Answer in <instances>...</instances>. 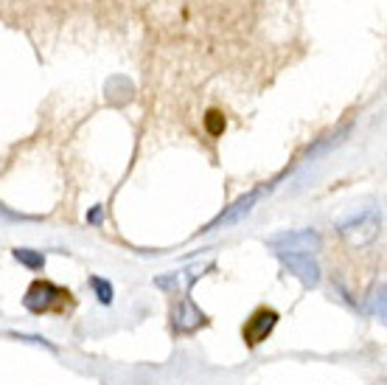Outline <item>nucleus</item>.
I'll return each instance as SVG.
<instances>
[{
  "instance_id": "nucleus-5",
  "label": "nucleus",
  "mask_w": 387,
  "mask_h": 385,
  "mask_svg": "<svg viewBox=\"0 0 387 385\" xmlns=\"http://www.w3.org/2000/svg\"><path fill=\"white\" fill-rule=\"evenodd\" d=\"M205 312L185 295L177 306H174V312H171V326H174V332L177 334H191V332H196L199 326H205Z\"/></svg>"
},
{
  "instance_id": "nucleus-6",
  "label": "nucleus",
  "mask_w": 387,
  "mask_h": 385,
  "mask_svg": "<svg viewBox=\"0 0 387 385\" xmlns=\"http://www.w3.org/2000/svg\"><path fill=\"white\" fill-rule=\"evenodd\" d=\"M261 194H264V191H261V188H255V191H250V194L238 197V200H236V202H233V205H230L224 214H219V216H216V219H213V222H210L205 230H219V228L236 225L238 219H244V216H247V214L255 208V202L261 200Z\"/></svg>"
},
{
  "instance_id": "nucleus-9",
  "label": "nucleus",
  "mask_w": 387,
  "mask_h": 385,
  "mask_svg": "<svg viewBox=\"0 0 387 385\" xmlns=\"http://www.w3.org/2000/svg\"><path fill=\"white\" fill-rule=\"evenodd\" d=\"M205 126H208L210 135H219V132L224 129V115H222L219 110H208V115H205Z\"/></svg>"
},
{
  "instance_id": "nucleus-8",
  "label": "nucleus",
  "mask_w": 387,
  "mask_h": 385,
  "mask_svg": "<svg viewBox=\"0 0 387 385\" xmlns=\"http://www.w3.org/2000/svg\"><path fill=\"white\" fill-rule=\"evenodd\" d=\"M90 287L95 289L98 304H104V306L112 304V284H109L107 278H101V275H90Z\"/></svg>"
},
{
  "instance_id": "nucleus-1",
  "label": "nucleus",
  "mask_w": 387,
  "mask_h": 385,
  "mask_svg": "<svg viewBox=\"0 0 387 385\" xmlns=\"http://www.w3.org/2000/svg\"><path fill=\"white\" fill-rule=\"evenodd\" d=\"M70 301V292L50 284V281H34L28 287V292L22 295V306L34 315H45V312H59L64 304Z\"/></svg>"
},
{
  "instance_id": "nucleus-10",
  "label": "nucleus",
  "mask_w": 387,
  "mask_h": 385,
  "mask_svg": "<svg viewBox=\"0 0 387 385\" xmlns=\"http://www.w3.org/2000/svg\"><path fill=\"white\" fill-rule=\"evenodd\" d=\"M370 306H373V315H379V320H384V287L381 284H379V289H373Z\"/></svg>"
},
{
  "instance_id": "nucleus-4",
  "label": "nucleus",
  "mask_w": 387,
  "mask_h": 385,
  "mask_svg": "<svg viewBox=\"0 0 387 385\" xmlns=\"http://www.w3.org/2000/svg\"><path fill=\"white\" fill-rule=\"evenodd\" d=\"M275 256L280 259V264H283L294 278L303 281V287L314 289V287L320 284V264L311 259V253H275Z\"/></svg>"
},
{
  "instance_id": "nucleus-3",
  "label": "nucleus",
  "mask_w": 387,
  "mask_h": 385,
  "mask_svg": "<svg viewBox=\"0 0 387 385\" xmlns=\"http://www.w3.org/2000/svg\"><path fill=\"white\" fill-rule=\"evenodd\" d=\"M275 323H278V312H275L272 306H258V309L244 320V326H241L244 343H247L250 348H255L261 340L269 337V332L275 329Z\"/></svg>"
},
{
  "instance_id": "nucleus-12",
  "label": "nucleus",
  "mask_w": 387,
  "mask_h": 385,
  "mask_svg": "<svg viewBox=\"0 0 387 385\" xmlns=\"http://www.w3.org/2000/svg\"><path fill=\"white\" fill-rule=\"evenodd\" d=\"M87 222H93V225H98V222H101V205H95V208L87 214Z\"/></svg>"
},
{
  "instance_id": "nucleus-11",
  "label": "nucleus",
  "mask_w": 387,
  "mask_h": 385,
  "mask_svg": "<svg viewBox=\"0 0 387 385\" xmlns=\"http://www.w3.org/2000/svg\"><path fill=\"white\" fill-rule=\"evenodd\" d=\"M17 340H25V343H34V346H45V348H50V351H56L53 348V343H48L45 337H39V334H14Z\"/></svg>"
},
{
  "instance_id": "nucleus-2",
  "label": "nucleus",
  "mask_w": 387,
  "mask_h": 385,
  "mask_svg": "<svg viewBox=\"0 0 387 385\" xmlns=\"http://www.w3.org/2000/svg\"><path fill=\"white\" fill-rule=\"evenodd\" d=\"M266 244L275 253H314V250H320L322 239H320L317 230L300 228V230H280V233L269 236Z\"/></svg>"
},
{
  "instance_id": "nucleus-7",
  "label": "nucleus",
  "mask_w": 387,
  "mask_h": 385,
  "mask_svg": "<svg viewBox=\"0 0 387 385\" xmlns=\"http://www.w3.org/2000/svg\"><path fill=\"white\" fill-rule=\"evenodd\" d=\"M14 259H17L20 264H25L28 270H42V267H45V256H42L39 250H28V247H17V250H14Z\"/></svg>"
}]
</instances>
